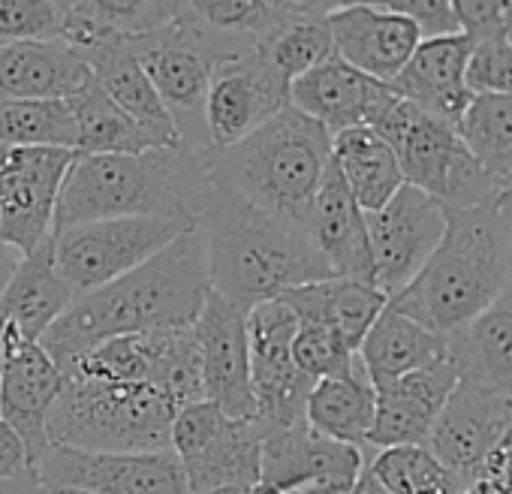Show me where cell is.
<instances>
[{"mask_svg":"<svg viewBox=\"0 0 512 494\" xmlns=\"http://www.w3.org/2000/svg\"><path fill=\"white\" fill-rule=\"evenodd\" d=\"M196 226L205 238L211 293L244 311L290 290L332 281L305 223L253 205L223 184H208Z\"/></svg>","mask_w":512,"mask_h":494,"instance_id":"7a4b0ae2","label":"cell"},{"mask_svg":"<svg viewBox=\"0 0 512 494\" xmlns=\"http://www.w3.org/2000/svg\"><path fill=\"white\" fill-rule=\"evenodd\" d=\"M446 341L464 380L512 398V284L491 308Z\"/></svg>","mask_w":512,"mask_h":494,"instance_id":"f546056e","label":"cell"},{"mask_svg":"<svg viewBox=\"0 0 512 494\" xmlns=\"http://www.w3.org/2000/svg\"><path fill=\"white\" fill-rule=\"evenodd\" d=\"M76 293L64 284L55 269L52 238L22 257L4 299H0V326H10L25 341H37L52 329V323L73 305Z\"/></svg>","mask_w":512,"mask_h":494,"instance_id":"4316f807","label":"cell"},{"mask_svg":"<svg viewBox=\"0 0 512 494\" xmlns=\"http://www.w3.org/2000/svg\"><path fill=\"white\" fill-rule=\"evenodd\" d=\"M353 494H386V491L374 482V476H371L368 467H365L362 476H359V482H356V488H353Z\"/></svg>","mask_w":512,"mask_h":494,"instance_id":"c3c4849f","label":"cell"},{"mask_svg":"<svg viewBox=\"0 0 512 494\" xmlns=\"http://www.w3.org/2000/svg\"><path fill=\"white\" fill-rule=\"evenodd\" d=\"M208 184V148L76 154L58 196L55 232L106 217H175L196 223Z\"/></svg>","mask_w":512,"mask_h":494,"instance_id":"3957f363","label":"cell"},{"mask_svg":"<svg viewBox=\"0 0 512 494\" xmlns=\"http://www.w3.org/2000/svg\"><path fill=\"white\" fill-rule=\"evenodd\" d=\"M497 214H500V229H503V251H506V266H509V284H512V193H500L497 199Z\"/></svg>","mask_w":512,"mask_h":494,"instance_id":"bcb514c9","label":"cell"},{"mask_svg":"<svg viewBox=\"0 0 512 494\" xmlns=\"http://www.w3.org/2000/svg\"><path fill=\"white\" fill-rule=\"evenodd\" d=\"M281 302L290 305L296 320L332 329L353 353L389 305V299L377 287L338 278L290 290L281 296Z\"/></svg>","mask_w":512,"mask_h":494,"instance_id":"f1b7e54d","label":"cell"},{"mask_svg":"<svg viewBox=\"0 0 512 494\" xmlns=\"http://www.w3.org/2000/svg\"><path fill=\"white\" fill-rule=\"evenodd\" d=\"M335 10V4H320L314 13L293 19L290 25L278 28L269 40H263L260 49L263 58L293 85L296 79H302L305 73L317 70L320 64H326L335 55V43H332V31L326 16Z\"/></svg>","mask_w":512,"mask_h":494,"instance_id":"8d00e7d4","label":"cell"},{"mask_svg":"<svg viewBox=\"0 0 512 494\" xmlns=\"http://www.w3.org/2000/svg\"><path fill=\"white\" fill-rule=\"evenodd\" d=\"M335 55L368 79L392 85L416 52L419 31L386 4H335L326 16Z\"/></svg>","mask_w":512,"mask_h":494,"instance_id":"ffe728a7","label":"cell"},{"mask_svg":"<svg viewBox=\"0 0 512 494\" xmlns=\"http://www.w3.org/2000/svg\"><path fill=\"white\" fill-rule=\"evenodd\" d=\"M290 106V82L256 46L223 55L211 64L205 97L208 148H229Z\"/></svg>","mask_w":512,"mask_h":494,"instance_id":"7c38bea8","label":"cell"},{"mask_svg":"<svg viewBox=\"0 0 512 494\" xmlns=\"http://www.w3.org/2000/svg\"><path fill=\"white\" fill-rule=\"evenodd\" d=\"M395 97L392 85L368 79L338 55L290 85V106L326 127L332 136L353 127H374Z\"/></svg>","mask_w":512,"mask_h":494,"instance_id":"44dd1931","label":"cell"},{"mask_svg":"<svg viewBox=\"0 0 512 494\" xmlns=\"http://www.w3.org/2000/svg\"><path fill=\"white\" fill-rule=\"evenodd\" d=\"M76 121V154H139L163 148L139 121H133L94 79L67 100Z\"/></svg>","mask_w":512,"mask_h":494,"instance_id":"836d02e7","label":"cell"},{"mask_svg":"<svg viewBox=\"0 0 512 494\" xmlns=\"http://www.w3.org/2000/svg\"><path fill=\"white\" fill-rule=\"evenodd\" d=\"M31 470V452L25 446V440L0 419V479H10Z\"/></svg>","mask_w":512,"mask_h":494,"instance_id":"ee69618b","label":"cell"},{"mask_svg":"<svg viewBox=\"0 0 512 494\" xmlns=\"http://www.w3.org/2000/svg\"><path fill=\"white\" fill-rule=\"evenodd\" d=\"M193 226L196 223L175 217H106L76 223L52 235L55 269L64 284L82 296L139 269Z\"/></svg>","mask_w":512,"mask_h":494,"instance_id":"ba28073f","label":"cell"},{"mask_svg":"<svg viewBox=\"0 0 512 494\" xmlns=\"http://www.w3.org/2000/svg\"><path fill=\"white\" fill-rule=\"evenodd\" d=\"M365 470L362 449L314 434L308 425L266 431L253 494H353Z\"/></svg>","mask_w":512,"mask_h":494,"instance_id":"2e32d148","label":"cell"},{"mask_svg":"<svg viewBox=\"0 0 512 494\" xmlns=\"http://www.w3.org/2000/svg\"><path fill=\"white\" fill-rule=\"evenodd\" d=\"M208 494H253V485H226V488H214Z\"/></svg>","mask_w":512,"mask_h":494,"instance_id":"f907efd6","label":"cell"},{"mask_svg":"<svg viewBox=\"0 0 512 494\" xmlns=\"http://www.w3.org/2000/svg\"><path fill=\"white\" fill-rule=\"evenodd\" d=\"M61 386L64 377L55 359L37 341L0 326V419L25 440L31 464L49 449L46 422Z\"/></svg>","mask_w":512,"mask_h":494,"instance_id":"ac0fdd59","label":"cell"},{"mask_svg":"<svg viewBox=\"0 0 512 494\" xmlns=\"http://www.w3.org/2000/svg\"><path fill=\"white\" fill-rule=\"evenodd\" d=\"M299 320L287 302L269 299L247 311V353L256 422L266 431L302 428L314 380L293 362Z\"/></svg>","mask_w":512,"mask_h":494,"instance_id":"8fae6325","label":"cell"},{"mask_svg":"<svg viewBox=\"0 0 512 494\" xmlns=\"http://www.w3.org/2000/svg\"><path fill=\"white\" fill-rule=\"evenodd\" d=\"M0 494H46L37 470H25L19 476H10V479H0Z\"/></svg>","mask_w":512,"mask_h":494,"instance_id":"f6af8a7d","label":"cell"},{"mask_svg":"<svg viewBox=\"0 0 512 494\" xmlns=\"http://www.w3.org/2000/svg\"><path fill=\"white\" fill-rule=\"evenodd\" d=\"M365 467L386 494H467L458 476L449 473L425 446L380 449Z\"/></svg>","mask_w":512,"mask_h":494,"instance_id":"74e56055","label":"cell"},{"mask_svg":"<svg viewBox=\"0 0 512 494\" xmlns=\"http://www.w3.org/2000/svg\"><path fill=\"white\" fill-rule=\"evenodd\" d=\"M392 148L404 184L428 193L446 211L491 205L503 187L470 157L455 127L395 97L374 127Z\"/></svg>","mask_w":512,"mask_h":494,"instance_id":"52a82bcc","label":"cell"},{"mask_svg":"<svg viewBox=\"0 0 512 494\" xmlns=\"http://www.w3.org/2000/svg\"><path fill=\"white\" fill-rule=\"evenodd\" d=\"M193 332L202 356L205 401H211L232 419H256L250 389L247 311L208 290Z\"/></svg>","mask_w":512,"mask_h":494,"instance_id":"d6986e66","label":"cell"},{"mask_svg":"<svg viewBox=\"0 0 512 494\" xmlns=\"http://www.w3.org/2000/svg\"><path fill=\"white\" fill-rule=\"evenodd\" d=\"M386 10L410 19L419 31V40H443L461 34L452 0H392Z\"/></svg>","mask_w":512,"mask_h":494,"instance_id":"b9f144b4","label":"cell"},{"mask_svg":"<svg viewBox=\"0 0 512 494\" xmlns=\"http://www.w3.org/2000/svg\"><path fill=\"white\" fill-rule=\"evenodd\" d=\"M512 428V398L473 380H458L431 425L425 449L458 476L464 488Z\"/></svg>","mask_w":512,"mask_h":494,"instance_id":"e0dca14e","label":"cell"},{"mask_svg":"<svg viewBox=\"0 0 512 494\" xmlns=\"http://www.w3.org/2000/svg\"><path fill=\"white\" fill-rule=\"evenodd\" d=\"M356 359L371 386H383L449 359V341L386 305V311L374 320L365 341L359 344Z\"/></svg>","mask_w":512,"mask_h":494,"instance_id":"83f0119b","label":"cell"},{"mask_svg":"<svg viewBox=\"0 0 512 494\" xmlns=\"http://www.w3.org/2000/svg\"><path fill=\"white\" fill-rule=\"evenodd\" d=\"M19 263H22V254L16 251V247L0 244V299H4V293H7V287H10V281H13L16 269H19Z\"/></svg>","mask_w":512,"mask_h":494,"instance_id":"7dc6e473","label":"cell"},{"mask_svg":"<svg viewBox=\"0 0 512 494\" xmlns=\"http://www.w3.org/2000/svg\"><path fill=\"white\" fill-rule=\"evenodd\" d=\"M374 407V386L356 362L347 377H329L314 383L305 407V422L314 434L326 440L362 449L374 425Z\"/></svg>","mask_w":512,"mask_h":494,"instance_id":"1f68e13d","label":"cell"},{"mask_svg":"<svg viewBox=\"0 0 512 494\" xmlns=\"http://www.w3.org/2000/svg\"><path fill=\"white\" fill-rule=\"evenodd\" d=\"M458 380H461V371L455 359L449 356L437 365H428L392 383L374 386L377 407H374V425H371L368 443L377 449L425 446L431 425L440 416Z\"/></svg>","mask_w":512,"mask_h":494,"instance_id":"7402d4cb","label":"cell"},{"mask_svg":"<svg viewBox=\"0 0 512 494\" xmlns=\"http://www.w3.org/2000/svg\"><path fill=\"white\" fill-rule=\"evenodd\" d=\"M470 157L503 187L512 178V97L473 94L455 124Z\"/></svg>","mask_w":512,"mask_h":494,"instance_id":"e575fe53","label":"cell"},{"mask_svg":"<svg viewBox=\"0 0 512 494\" xmlns=\"http://www.w3.org/2000/svg\"><path fill=\"white\" fill-rule=\"evenodd\" d=\"M470 49V40L461 34L443 40H422L410 55L407 67L392 82L395 94L455 127L473 100V91L467 88Z\"/></svg>","mask_w":512,"mask_h":494,"instance_id":"cb8c5ba5","label":"cell"},{"mask_svg":"<svg viewBox=\"0 0 512 494\" xmlns=\"http://www.w3.org/2000/svg\"><path fill=\"white\" fill-rule=\"evenodd\" d=\"M332 163V133L287 106L229 148H208V178L272 214L305 220Z\"/></svg>","mask_w":512,"mask_h":494,"instance_id":"5b68a950","label":"cell"},{"mask_svg":"<svg viewBox=\"0 0 512 494\" xmlns=\"http://www.w3.org/2000/svg\"><path fill=\"white\" fill-rule=\"evenodd\" d=\"M31 467L43 488H73L88 494H190L184 467L172 449L109 455L49 446Z\"/></svg>","mask_w":512,"mask_h":494,"instance_id":"9a60e30c","label":"cell"},{"mask_svg":"<svg viewBox=\"0 0 512 494\" xmlns=\"http://www.w3.org/2000/svg\"><path fill=\"white\" fill-rule=\"evenodd\" d=\"M73 160L70 148H7L0 160V244L28 257L52 238Z\"/></svg>","mask_w":512,"mask_h":494,"instance_id":"4fadbf2b","label":"cell"},{"mask_svg":"<svg viewBox=\"0 0 512 494\" xmlns=\"http://www.w3.org/2000/svg\"><path fill=\"white\" fill-rule=\"evenodd\" d=\"M317 7L320 4H290V0L284 4L281 0L272 4L269 0H196V4H181V19L211 37L260 46L278 28L314 13Z\"/></svg>","mask_w":512,"mask_h":494,"instance_id":"d6a6232c","label":"cell"},{"mask_svg":"<svg viewBox=\"0 0 512 494\" xmlns=\"http://www.w3.org/2000/svg\"><path fill=\"white\" fill-rule=\"evenodd\" d=\"M64 16L61 0H0V46L61 40Z\"/></svg>","mask_w":512,"mask_h":494,"instance_id":"ab89813d","label":"cell"},{"mask_svg":"<svg viewBox=\"0 0 512 494\" xmlns=\"http://www.w3.org/2000/svg\"><path fill=\"white\" fill-rule=\"evenodd\" d=\"M509 287L497 202L446 211V232L425 269L389 299V308L422 329L452 338Z\"/></svg>","mask_w":512,"mask_h":494,"instance_id":"277c9868","label":"cell"},{"mask_svg":"<svg viewBox=\"0 0 512 494\" xmlns=\"http://www.w3.org/2000/svg\"><path fill=\"white\" fill-rule=\"evenodd\" d=\"M374 287L392 299L431 260L446 232V208L428 193L404 184L383 208L365 214Z\"/></svg>","mask_w":512,"mask_h":494,"instance_id":"5bb4252c","label":"cell"},{"mask_svg":"<svg viewBox=\"0 0 512 494\" xmlns=\"http://www.w3.org/2000/svg\"><path fill=\"white\" fill-rule=\"evenodd\" d=\"M293 362L314 383L329 377H347L356 368V353L326 326L302 323L293 338Z\"/></svg>","mask_w":512,"mask_h":494,"instance_id":"f35d334b","label":"cell"},{"mask_svg":"<svg viewBox=\"0 0 512 494\" xmlns=\"http://www.w3.org/2000/svg\"><path fill=\"white\" fill-rule=\"evenodd\" d=\"M82 61L88 64L94 82L133 118L139 121L163 148H175L181 145L178 127L172 121V115L166 112V106L160 103L154 85L148 82L142 64L136 61L133 49L127 40L118 37H106L97 46L79 52Z\"/></svg>","mask_w":512,"mask_h":494,"instance_id":"484cf974","label":"cell"},{"mask_svg":"<svg viewBox=\"0 0 512 494\" xmlns=\"http://www.w3.org/2000/svg\"><path fill=\"white\" fill-rule=\"evenodd\" d=\"M175 407L148 383L64 380L49 413V446L109 455L172 449Z\"/></svg>","mask_w":512,"mask_h":494,"instance_id":"8992f818","label":"cell"},{"mask_svg":"<svg viewBox=\"0 0 512 494\" xmlns=\"http://www.w3.org/2000/svg\"><path fill=\"white\" fill-rule=\"evenodd\" d=\"M0 148H70L76 121L67 100H0Z\"/></svg>","mask_w":512,"mask_h":494,"instance_id":"d590c367","label":"cell"},{"mask_svg":"<svg viewBox=\"0 0 512 494\" xmlns=\"http://www.w3.org/2000/svg\"><path fill=\"white\" fill-rule=\"evenodd\" d=\"M130 49L142 64L148 82L154 85L160 103L172 115L181 145L193 151H205L208 148L205 97H208L211 64L223 55H232V46L184 22L178 4L175 25L151 37L130 40Z\"/></svg>","mask_w":512,"mask_h":494,"instance_id":"9c48e42d","label":"cell"},{"mask_svg":"<svg viewBox=\"0 0 512 494\" xmlns=\"http://www.w3.org/2000/svg\"><path fill=\"white\" fill-rule=\"evenodd\" d=\"M4 154H7V148H0V160H4Z\"/></svg>","mask_w":512,"mask_h":494,"instance_id":"db71d44e","label":"cell"},{"mask_svg":"<svg viewBox=\"0 0 512 494\" xmlns=\"http://www.w3.org/2000/svg\"><path fill=\"white\" fill-rule=\"evenodd\" d=\"M332 166L365 214L383 208L404 187L392 148L371 127H353L332 136Z\"/></svg>","mask_w":512,"mask_h":494,"instance_id":"4dcf8cb0","label":"cell"},{"mask_svg":"<svg viewBox=\"0 0 512 494\" xmlns=\"http://www.w3.org/2000/svg\"><path fill=\"white\" fill-rule=\"evenodd\" d=\"M503 40L512 46V0H503Z\"/></svg>","mask_w":512,"mask_h":494,"instance_id":"681fc988","label":"cell"},{"mask_svg":"<svg viewBox=\"0 0 512 494\" xmlns=\"http://www.w3.org/2000/svg\"><path fill=\"white\" fill-rule=\"evenodd\" d=\"M461 37L470 40V46L485 43L491 37L503 34V0H452Z\"/></svg>","mask_w":512,"mask_h":494,"instance_id":"7bdbcfd3","label":"cell"},{"mask_svg":"<svg viewBox=\"0 0 512 494\" xmlns=\"http://www.w3.org/2000/svg\"><path fill=\"white\" fill-rule=\"evenodd\" d=\"M208 290L205 238L193 226L124 278L76 296L40 338V347L61 359L109 338L193 326Z\"/></svg>","mask_w":512,"mask_h":494,"instance_id":"6da1fadb","label":"cell"},{"mask_svg":"<svg viewBox=\"0 0 512 494\" xmlns=\"http://www.w3.org/2000/svg\"><path fill=\"white\" fill-rule=\"evenodd\" d=\"M91 79L64 40L0 46V100H73Z\"/></svg>","mask_w":512,"mask_h":494,"instance_id":"d4e9b609","label":"cell"},{"mask_svg":"<svg viewBox=\"0 0 512 494\" xmlns=\"http://www.w3.org/2000/svg\"><path fill=\"white\" fill-rule=\"evenodd\" d=\"M467 88L473 94L512 97V46L500 37L476 43L467 61Z\"/></svg>","mask_w":512,"mask_h":494,"instance_id":"60d3db41","label":"cell"},{"mask_svg":"<svg viewBox=\"0 0 512 494\" xmlns=\"http://www.w3.org/2000/svg\"><path fill=\"white\" fill-rule=\"evenodd\" d=\"M172 452L184 467L190 494H208L226 485H256L263 425L256 419H232L211 401H199L175 413Z\"/></svg>","mask_w":512,"mask_h":494,"instance_id":"30bf717a","label":"cell"},{"mask_svg":"<svg viewBox=\"0 0 512 494\" xmlns=\"http://www.w3.org/2000/svg\"><path fill=\"white\" fill-rule=\"evenodd\" d=\"M302 223H305L311 244L317 247V254L329 266L332 278L374 287V263H371L365 211L356 205V199L350 196V190L344 187L332 163Z\"/></svg>","mask_w":512,"mask_h":494,"instance_id":"603a6c76","label":"cell"},{"mask_svg":"<svg viewBox=\"0 0 512 494\" xmlns=\"http://www.w3.org/2000/svg\"><path fill=\"white\" fill-rule=\"evenodd\" d=\"M503 190H506V193H512V178H506V184H503Z\"/></svg>","mask_w":512,"mask_h":494,"instance_id":"f5cc1de1","label":"cell"},{"mask_svg":"<svg viewBox=\"0 0 512 494\" xmlns=\"http://www.w3.org/2000/svg\"><path fill=\"white\" fill-rule=\"evenodd\" d=\"M46 494H88V491H73V488H46Z\"/></svg>","mask_w":512,"mask_h":494,"instance_id":"816d5d0a","label":"cell"}]
</instances>
